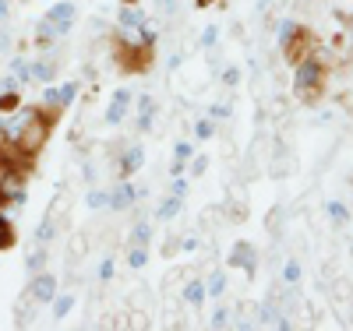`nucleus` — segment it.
<instances>
[{
    "instance_id": "nucleus-41",
    "label": "nucleus",
    "mask_w": 353,
    "mask_h": 331,
    "mask_svg": "<svg viewBox=\"0 0 353 331\" xmlns=\"http://www.w3.org/2000/svg\"><path fill=\"white\" fill-rule=\"evenodd\" d=\"M11 18V0H0V21Z\"/></svg>"
},
{
    "instance_id": "nucleus-29",
    "label": "nucleus",
    "mask_w": 353,
    "mask_h": 331,
    "mask_svg": "<svg viewBox=\"0 0 353 331\" xmlns=\"http://www.w3.org/2000/svg\"><path fill=\"white\" fill-rule=\"evenodd\" d=\"M128 264H131V268H145V264H149V250H145V247H131Z\"/></svg>"
},
{
    "instance_id": "nucleus-21",
    "label": "nucleus",
    "mask_w": 353,
    "mask_h": 331,
    "mask_svg": "<svg viewBox=\"0 0 353 331\" xmlns=\"http://www.w3.org/2000/svg\"><path fill=\"white\" fill-rule=\"evenodd\" d=\"M25 268H28V275H36V272H43L46 268V250H43V244H39V250H32L25 257Z\"/></svg>"
},
{
    "instance_id": "nucleus-23",
    "label": "nucleus",
    "mask_w": 353,
    "mask_h": 331,
    "mask_svg": "<svg viewBox=\"0 0 353 331\" xmlns=\"http://www.w3.org/2000/svg\"><path fill=\"white\" fill-rule=\"evenodd\" d=\"M11 74H14L18 81H32V64H28V60H21V56H14V60H11Z\"/></svg>"
},
{
    "instance_id": "nucleus-5",
    "label": "nucleus",
    "mask_w": 353,
    "mask_h": 331,
    "mask_svg": "<svg viewBox=\"0 0 353 331\" xmlns=\"http://www.w3.org/2000/svg\"><path fill=\"white\" fill-rule=\"evenodd\" d=\"M131 92L128 88H117L113 92V99H110V106H106V124L110 127H121L124 124V116H128V109H131Z\"/></svg>"
},
{
    "instance_id": "nucleus-33",
    "label": "nucleus",
    "mask_w": 353,
    "mask_h": 331,
    "mask_svg": "<svg viewBox=\"0 0 353 331\" xmlns=\"http://www.w3.org/2000/svg\"><path fill=\"white\" fill-rule=\"evenodd\" d=\"M209 324H212V328H226V324H230V310H226V307H219V310L212 314V321H209Z\"/></svg>"
},
{
    "instance_id": "nucleus-11",
    "label": "nucleus",
    "mask_w": 353,
    "mask_h": 331,
    "mask_svg": "<svg viewBox=\"0 0 353 331\" xmlns=\"http://www.w3.org/2000/svg\"><path fill=\"white\" fill-rule=\"evenodd\" d=\"M181 299L188 307H201L205 299H209V289H205V282L201 279H188L184 282V289H181Z\"/></svg>"
},
{
    "instance_id": "nucleus-4",
    "label": "nucleus",
    "mask_w": 353,
    "mask_h": 331,
    "mask_svg": "<svg viewBox=\"0 0 353 331\" xmlns=\"http://www.w3.org/2000/svg\"><path fill=\"white\" fill-rule=\"evenodd\" d=\"M78 99V81H64L61 88H53V85H46V92H43V106H50V109H68L71 103Z\"/></svg>"
},
{
    "instance_id": "nucleus-27",
    "label": "nucleus",
    "mask_w": 353,
    "mask_h": 331,
    "mask_svg": "<svg viewBox=\"0 0 353 331\" xmlns=\"http://www.w3.org/2000/svg\"><path fill=\"white\" fill-rule=\"evenodd\" d=\"M297 32H301V25H297V21H290V18L279 21V43H283V46L293 43V36H297Z\"/></svg>"
},
{
    "instance_id": "nucleus-10",
    "label": "nucleus",
    "mask_w": 353,
    "mask_h": 331,
    "mask_svg": "<svg viewBox=\"0 0 353 331\" xmlns=\"http://www.w3.org/2000/svg\"><path fill=\"white\" fill-rule=\"evenodd\" d=\"M145 21H149V18H145V11H141L138 4H124L121 14H117V25H121V32H134V28H141Z\"/></svg>"
},
{
    "instance_id": "nucleus-17",
    "label": "nucleus",
    "mask_w": 353,
    "mask_h": 331,
    "mask_svg": "<svg viewBox=\"0 0 353 331\" xmlns=\"http://www.w3.org/2000/svg\"><path fill=\"white\" fill-rule=\"evenodd\" d=\"M71 310H74V292H61V296H53V317H57V321H64Z\"/></svg>"
},
{
    "instance_id": "nucleus-34",
    "label": "nucleus",
    "mask_w": 353,
    "mask_h": 331,
    "mask_svg": "<svg viewBox=\"0 0 353 331\" xmlns=\"http://www.w3.org/2000/svg\"><path fill=\"white\" fill-rule=\"evenodd\" d=\"M205 169H209V159H205V156H194V159H191V173H194V176H201Z\"/></svg>"
},
{
    "instance_id": "nucleus-8",
    "label": "nucleus",
    "mask_w": 353,
    "mask_h": 331,
    "mask_svg": "<svg viewBox=\"0 0 353 331\" xmlns=\"http://www.w3.org/2000/svg\"><path fill=\"white\" fill-rule=\"evenodd\" d=\"M226 264H237V268H244L248 275H254V264H258V254H254V247L251 244H233V250H230V257H226Z\"/></svg>"
},
{
    "instance_id": "nucleus-39",
    "label": "nucleus",
    "mask_w": 353,
    "mask_h": 331,
    "mask_svg": "<svg viewBox=\"0 0 353 331\" xmlns=\"http://www.w3.org/2000/svg\"><path fill=\"white\" fill-rule=\"evenodd\" d=\"M0 53H11V32L8 28H0Z\"/></svg>"
},
{
    "instance_id": "nucleus-6",
    "label": "nucleus",
    "mask_w": 353,
    "mask_h": 331,
    "mask_svg": "<svg viewBox=\"0 0 353 331\" xmlns=\"http://www.w3.org/2000/svg\"><path fill=\"white\" fill-rule=\"evenodd\" d=\"M28 292H32L36 303H53V296H57V279L50 272H36L32 282H28Z\"/></svg>"
},
{
    "instance_id": "nucleus-25",
    "label": "nucleus",
    "mask_w": 353,
    "mask_h": 331,
    "mask_svg": "<svg viewBox=\"0 0 353 331\" xmlns=\"http://www.w3.org/2000/svg\"><path fill=\"white\" fill-rule=\"evenodd\" d=\"M301 275H304V268H301L297 261H286V268H283V282H286V286H297Z\"/></svg>"
},
{
    "instance_id": "nucleus-16",
    "label": "nucleus",
    "mask_w": 353,
    "mask_h": 331,
    "mask_svg": "<svg viewBox=\"0 0 353 331\" xmlns=\"http://www.w3.org/2000/svg\"><path fill=\"white\" fill-rule=\"evenodd\" d=\"M149 239H152V222L138 219V222L131 226V244H134V247H149Z\"/></svg>"
},
{
    "instance_id": "nucleus-26",
    "label": "nucleus",
    "mask_w": 353,
    "mask_h": 331,
    "mask_svg": "<svg viewBox=\"0 0 353 331\" xmlns=\"http://www.w3.org/2000/svg\"><path fill=\"white\" fill-rule=\"evenodd\" d=\"M194 134H198L201 141H209V138L216 134V120H212V116H201L198 124H194Z\"/></svg>"
},
{
    "instance_id": "nucleus-22",
    "label": "nucleus",
    "mask_w": 353,
    "mask_h": 331,
    "mask_svg": "<svg viewBox=\"0 0 353 331\" xmlns=\"http://www.w3.org/2000/svg\"><path fill=\"white\" fill-rule=\"evenodd\" d=\"M216 46H219V25H205V32H201V50L212 53Z\"/></svg>"
},
{
    "instance_id": "nucleus-3",
    "label": "nucleus",
    "mask_w": 353,
    "mask_h": 331,
    "mask_svg": "<svg viewBox=\"0 0 353 331\" xmlns=\"http://www.w3.org/2000/svg\"><path fill=\"white\" fill-rule=\"evenodd\" d=\"M46 18L57 25L61 39H64V36H71V28H74V21H78V8H74V0H61V4H53V8L46 11Z\"/></svg>"
},
{
    "instance_id": "nucleus-15",
    "label": "nucleus",
    "mask_w": 353,
    "mask_h": 331,
    "mask_svg": "<svg viewBox=\"0 0 353 331\" xmlns=\"http://www.w3.org/2000/svg\"><path fill=\"white\" fill-rule=\"evenodd\" d=\"M53 78H57V64L50 56H43V60H36L32 64V81H43V85H53Z\"/></svg>"
},
{
    "instance_id": "nucleus-18",
    "label": "nucleus",
    "mask_w": 353,
    "mask_h": 331,
    "mask_svg": "<svg viewBox=\"0 0 353 331\" xmlns=\"http://www.w3.org/2000/svg\"><path fill=\"white\" fill-rule=\"evenodd\" d=\"M325 215H329L336 226H346V222H350V208H346L343 201H329V204H325Z\"/></svg>"
},
{
    "instance_id": "nucleus-28",
    "label": "nucleus",
    "mask_w": 353,
    "mask_h": 331,
    "mask_svg": "<svg viewBox=\"0 0 353 331\" xmlns=\"http://www.w3.org/2000/svg\"><path fill=\"white\" fill-rule=\"evenodd\" d=\"M11 244H14V229H11V222L4 219V212H0V250L11 247Z\"/></svg>"
},
{
    "instance_id": "nucleus-20",
    "label": "nucleus",
    "mask_w": 353,
    "mask_h": 331,
    "mask_svg": "<svg viewBox=\"0 0 353 331\" xmlns=\"http://www.w3.org/2000/svg\"><path fill=\"white\" fill-rule=\"evenodd\" d=\"M85 208H92V212H103V208H110V191H88V194H85Z\"/></svg>"
},
{
    "instance_id": "nucleus-31",
    "label": "nucleus",
    "mask_w": 353,
    "mask_h": 331,
    "mask_svg": "<svg viewBox=\"0 0 353 331\" xmlns=\"http://www.w3.org/2000/svg\"><path fill=\"white\" fill-rule=\"evenodd\" d=\"M170 194H176V197H188V180H184V173H176V176H173Z\"/></svg>"
},
{
    "instance_id": "nucleus-12",
    "label": "nucleus",
    "mask_w": 353,
    "mask_h": 331,
    "mask_svg": "<svg viewBox=\"0 0 353 331\" xmlns=\"http://www.w3.org/2000/svg\"><path fill=\"white\" fill-rule=\"evenodd\" d=\"M152 124H156V99L141 96L138 99V131H152Z\"/></svg>"
},
{
    "instance_id": "nucleus-19",
    "label": "nucleus",
    "mask_w": 353,
    "mask_h": 331,
    "mask_svg": "<svg viewBox=\"0 0 353 331\" xmlns=\"http://www.w3.org/2000/svg\"><path fill=\"white\" fill-rule=\"evenodd\" d=\"M53 236H57V219H53V215H46V219L39 222V229H36V244H43V247H46Z\"/></svg>"
},
{
    "instance_id": "nucleus-1",
    "label": "nucleus",
    "mask_w": 353,
    "mask_h": 331,
    "mask_svg": "<svg viewBox=\"0 0 353 331\" xmlns=\"http://www.w3.org/2000/svg\"><path fill=\"white\" fill-rule=\"evenodd\" d=\"M53 120H57V109H50L43 103L18 106L14 116H4V145H11L25 159H36L53 134Z\"/></svg>"
},
{
    "instance_id": "nucleus-9",
    "label": "nucleus",
    "mask_w": 353,
    "mask_h": 331,
    "mask_svg": "<svg viewBox=\"0 0 353 331\" xmlns=\"http://www.w3.org/2000/svg\"><path fill=\"white\" fill-rule=\"evenodd\" d=\"M145 166V148L141 145H128L121 152V162H117V169H121V176H131Z\"/></svg>"
},
{
    "instance_id": "nucleus-13",
    "label": "nucleus",
    "mask_w": 353,
    "mask_h": 331,
    "mask_svg": "<svg viewBox=\"0 0 353 331\" xmlns=\"http://www.w3.org/2000/svg\"><path fill=\"white\" fill-rule=\"evenodd\" d=\"M57 39H61V32H57V25L43 14V18H39V25H36V46H43V50H46V46H53Z\"/></svg>"
},
{
    "instance_id": "nucleus-7",
    "label": "nucleus",
    "mask_w": 353,
    "mask_h": 331,
    "mask_svg": "<svg viewBox=\"0 0 353 331\" xmlns=\"http://www.w3.org/2000/svg\"><path fill=\"white\" fill-rule=\"evenodd\" d=\"M138 201V187L131 184V180H121L113 191H110V208L113 212H124V208H131Z\"/></svg>"
},
{
    "instance_id": "nucleus-35",
    "label": "nucleus",
    "mask_w": 353,
    "mask_h": 331,
    "mask_svg": "<svg viewBox=\"0 0 353 331\" xmlns=\"http://www.w3.org/2000/svg\"><path fill=\"white\" fill-rule=\"evenodd\" d=\"M209 116H212V120H223V116H230V103H216V106L209 109Z\"/></svg>"
},
{
    "instance_id": "nucleus-2",
    "label": "nucleus",
    "mask_w": 353,
    "mask_h": 331,
    "mask_svg": "<svg viewBox=\"0 0 353 331\" xmlns=\"http://www.w3.org/2000/svg\"><path fill=\"white\" fill-rule=\"evenodd\" d=\"M321 81H325V67H321L314 56L297 60V71H293V96L297 99H314L321 92Z\"/></svg>"
},
{
    "instance_id": "nucleus-37",
    "label": "nucleus",
    "mask_w": 353,
    "mask_h": 331,
    "mask_svg": "<svg viewBox=\"0 0 353 331\" xmlns=\"http://www.w3.org/2000/svg\"><path fill=\"white\" fill-rule=\"evenodd\" d=\"M156 11L159 14H173L176 11V0H156Z\"/></svg>"
},
{
    "instance_id": "nucleus-38",
    "label": "nucleus",
    "mask_w": 353,
    "mask_h": 331,
    "mask_svg": "<svg viewBox=\"0 0 353 331\" xmlns=\"http://www.w3.org/2000/svg\"><path fill=\"white\" fill-rule=\"evenodd\" d=\"M223 81H226V85L233 88V85L241 81V71H237V67H230V71H223Z\"/></svg>"
},
{
    "instance_id": "nucleus-32",
    "label": "nucleus",
    "mask_w": 353,
    "mask_h": 331,
    "mask_svg": "<svg viewBox=\"0 0 353 331\" xmlns=\"http://www.w3.org/2000/svg\"><path fill=\"white\" fill-rule=\"evenodd\" d=\"M18 92H8V96H0V113H11V109H18Z\"/></svg>"
},
{
    "instance_id": "nucleus-40",
    "label": "nucleus",
    "mask_w": 353,
    "mask_h": 331,
    "mask_svg": "<svg viewBox=\"0 0 353 331\" xmlns=\"http://www.w3.org/2000/svg\"><path fill=\"white\" fill-rule=\"evenodd\" d=\"M181 250H188V254H194V250H198V239H194V236H188V239H181Z\"/></svg>"
},
{
    "instance_id": "nucleus-14",
    "label": "nucleus",
    "mask_w": 353,
    "mask_h": 331,
    "mask_svg": "<svg viewBox=\"0 0 353 331\" xmlns=\"http://www.w3.org/2000/svg\"><path fill=\"white\" fill-rule=\"evenodd\" d=\"M181 208H184V197H176V194H166V197L159 201V208H156V219L170 222V219H176V215H181Z\"/></svg>"
},
{
    "instance_id": "nucleus-24",
    "label": "nucleus",
    "mask_w": 353,
    "mask_h": 331,
    "mask_svg": "<svg viewBox=\"0 0 353 331\" xmlns=\"http://www.w3.org/2000/svg\"><path fill=\"white\" fill-rule=\"evenodd\" d=\"M205 289H209V296H212V299H223V292H226V275H223V272H216L209 282H205Z\"/></svg>"
},
{
    "instance_id": "nucleus-30",
    "label": "nucleus",
    "mask_w": 353,
    "mask_h": 331,
    "mask_svg": "<svg viewBox=\"0 0 353 331\" xmlns=\"http://www.w3.org/2000/svg\"><path fill=\"white\" fill-rule=\"evenodd\" d=\"M173 159H181V162H191V159H194V148H191L188 141H176V145H173Z\"/></svg>"
},
{
    "instance_id": "nucleus-42",
    "label": "nucleus",
    "mask_w": 353,
    "mask_h": 331,
    "mask_svg": "<svg viewBox=\"0 0 353 331\" xmlns=\"http://www.w3.org/2000/svg\"><path fill=\"white\" fill-rule=\"evenodd\" d=\"M350 254H353V244H350Z\"/></svg>"
},
{
    "instance_id": "nucleus-36",
    "label": "nucleus",
    "mask_w": 353,
    "mask_h": 331,
    "mask_svg": "<svg viewBox=\"0 0 353 331\" xmlns=\"http://www.w3.org/2000/svg\"><path fill=\"white\" fill-rule=\"evenodd\" d=\"M99 279H103V282H110V279H113V257H106V261L99 264Z\"/></svg>"
}]
</instances>
